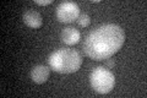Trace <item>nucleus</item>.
Masks as SVG:
<instances>
[{
  "instance_id": "f257e3e1",
  "label": "nucleus",
  "mask_w": 147,
  "mask_h": 98,
  "mask_svg": "<svg viewBox=\"0 0 147 98\" xmlns=\"http://www.w3.org/2000/svg\"><path fill=\"white\" fill-rule=\"evenodd\" d=\"M125 42V32L120 26L107 23L88 33L84 42V52L88 58L100 62L113 57Z\"/></svg>"
},
{
  "instance_id": "f03ea898",
  "label": "nucleus",
  "mask_w": 147,
  "mask_h": 98,
  "mask_svg": "<svg viewBox=\"0 0 147 98\" xmlns=\"http://www.w3.org/2000/svg\"><path fill=\"white\" fill-rule=\"evenodd\" d=\"M48 62L54 71L60 74H74L81 68L82 57L75 49L61 48L50 54Z\"/></svg>"
},
{
  "instance_id": "7ed1b4c3",
  "label": "nucleus",
  "mask_w": 147,
  "mask_h": 98,
  "mask_svg": "<svg viewBox=\"0 0 147 98\" xmlns=\"http://www.w3.org/2000/svg\"><path fill=\"white\" fill-rule=\"evenodd\" d=\"M90 82L92 88L100 95L109 93L115 86V76L109 69L98 66L92 70L90 75Z\"/></svg>"
},
{
  "instance_id": "20e7f679",
  "label": "nucleus",
  "mask_w": 147,
  "mask_h": 98,
  "mask_svg": "<svg viewBox=\"0 0 147 98\" xmlns=\"http://www.w3.org/2000/svg\"><path fill=\"white\" fill-rule=\"evenodd\" d=\"M80 16V7L76 3L64 1L57 7V18L61 23H71Z\"/></svg>"
},
{
  "instance_id": "39448f33",
  "label": "nucleus",
  "mask_w": 147,
  "mask_h": 98,
  "mask_svg": "<svg viewBox=\"0 0 147 98\" xmlns=\"http://www.w3.org/2000/svg\"><path fill=\"white\" fill-rule=\"evenodd\" d=\"M22 18H24L25 25L31 27V28H39V27L43 25L42 15H40L39 12L34 11V10H31V9L24 12Z\"/></svg>"
},
{
  "instance_id": "423d86ee",
  "label": "nucleus",
  "mask_w": 147,
  "mask_h": 98,
  "mask_svg": "<svg viewBox=\"0 0 147 98\" xmlns=\"http://www.w3.org/2000/svg\"><path fill=\"white\" fill-rule=\"evenodd\" d=\"M49 75H50V71L45 65H37L31 71L32 81L34 83H38V85L47 82V80L49 78Z\"/></svg>"
},
{
  "instance_id": "0eeeda50",
  "label": "nucleus",
  "mask_w": 147,
  "mask_h": 98,
  "mask_svg": "<svg viewBox=\"0 0 147 98\" xmlns=\"http://www.w3.org/2000/svg\"><path fill=\"white\" fill-rule=\"evenodd\" d=\"M81 39V34L80 32L76 28H72V27H66L64 28L61 32V41L65 43L66 45H74L77 44Z\"/></svg>"
},
{
  "instance_id": "6e6552de",
  "label": "nucleus",
  "mask_w": 147,
  "mask_h": 98,
  "mask_svg": "<svg viewBox=\"0 0 147 98\" xmlns=\"http://www.w3.org/2000/svg\"><path fill=\"white\" fill-rule=\"evenodd\" d=\"M77 23H79V26H81V27L90 26V23H91L90 15H87V14H82V15H80L79 18H77Z\"/></svg>"
},
{
  "instance_id": "1a4fd4ad",
  "label": "nucleus",
  "mask_w": 147,
  "mask_h": 98,
  "mask_svg": "<svg viewBox=\"0 0 147 98\" xmlns=\"http://www.w3.org/2000/svg\"><path fill=\"white\" fill-rule=\"evenodd\" d=\"M34 3L38 4V5L45 6V5H49V4H52V0H44V1H40V0H34Z\"/></svg>"
},
{
  "instance_id": "9d476101",
  "label": "nucleus",
  "mask_w": 147,
  "mask_h": 98,
  "mask_svg": "<svg viewBox=\"0 0 147 98\" xmlns=\"http://www.w3.org/2000/svg\"><path fill=\"white\" fill-rule=\"evenodd\" d=\"M114 65H115V63H114V60H107V63H105V66H107V69H113Z\"/></svg>"
}]
</instances>
